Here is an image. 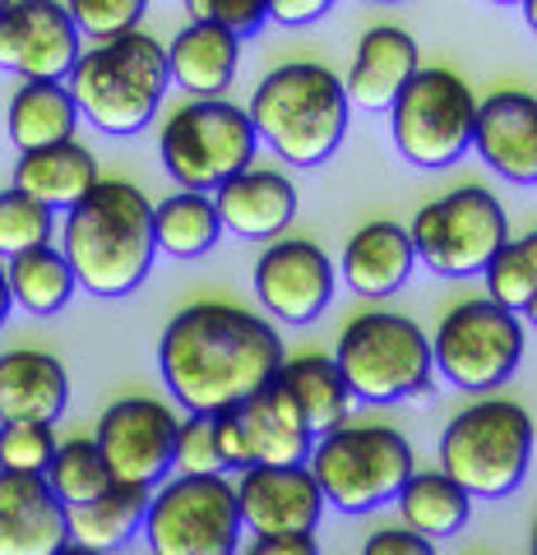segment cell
<instances>
[{
	"instance_id": "cell-1",
	"label": "cell",
	"mask_w": 537,
	"mask_h": 555,
	"mask_svg": "<svg viewBox=\"0 0 537 555\" xmlns=\"http://www.w3.org/2000/svg\"><path fill=\"white\" fill-rule=\"evenodd\" d=\"M283 338L265 315L228 301H195L158 338V371L186 412H228L255 389L273 385Z\"/></svg>"
},
{
	"instance_id": "cell-2",
	"label": "cell",
	"mask_w": 537,
	"mask_h": 555,
	"mask_svg": "<svg viewBox=\"0 0 537 555\" xmlns=\"http://www.w3.org/2000/svg\"><path fill=\"white\" fill-rule=\"evenodd\" d=\"M61 250L71 259L84 292L93 297H130L149 278L158 241H153V204L135 181L102 177L61 228Z\"/></svg>"
},
{
	"instance_id": "cell-3",
	"label": "cell",
	"mask_w": 537,
	"mask_h": 555,
	"mask_svg": "<svg viewBox=\"0 0 537 555\" xmlns=\"http://www.w3.org/2000/svg\"><path fill=\"white\" fill-rule=\"evenodd\" d=\"M251 126L259 144H269L292 167H320L338 153L348 134L353 102L343 89V75H334L320 61H287L273 65L251 93Z\"/></svg>"
},
{
	"instance_id": "cell-4",
	"label": "cell",
	"mask_w": 537,
	"mask_h": 555,
	"mask_svg": "<svg viewBox=\"0 0 537 555\" xmlns=\"http://www.w3.org/2000/svg\"><path fill=\"white\" fill-rule=\"evenodd\" d=\"M65 83H71V93L79 102V116L93 130L140 134L167 98V83H171L167 47L158 38H149L144 28L93 42L79 51Z\"/></svg>"
},
{
	"instance_id": "cell-5",
	"label": "cell",
	"mask_w": 537,
	"mask_h": 555,
	"mask_svg": "<svg viewBox=\"0 0 537 555\" xmlns=\"http://www.w3.org/2000/svg\"><path fill=\"white\" fill-rule=\"evenodd\" d=\"M533 463V416L514 398L482 393L455 412L440 430V473H449L473 500H500L519 491Z\"/></svg>"
},
{
	"instance_id": "cell-6",
	"label": "cell",
	"mask_w": 537,
	"mask_h": 555,
	"mask_svg": "<svg viewBox=\"0 0 537 555\" xmlns=\"http://www.w3.org/2000/svg\"><path fill=\"white\" fill-rule=\"evenodd\" d=\"M306 467L320 481L324 505L338 514H375L380 505H394L404 481L418 473V459L394 426H338L316 436Z\"/></svg>"
},
{
	"instance_id": "cell-7",
	"label": "cell",
	"mask_w": 537,
	"mask_h": 555,
	"mask_svg": "<svg viewBox=\"0 0 537 555\" xmlns=\"http://www.w3.org/2000/svg\"><path fill=\"white\" fill-rule=\"evenodd\" d=\"M334 361L357 403H404L431 389L436 357L418 320L394 310H367L338 334Z\"/></svg>"
},
{
	"instance_id": "cell-8",
	"label": "cell",
	"mask_w": 537,
	"mask_h": 555,
	"mask_svg": "<svg viewBox=\"0 0 537 555\" xmlns=\"http://www.w3.org/2000/svg\"><path fill=\"white\" fill-rule=\"evenodd\" d=\"M259 134L251 126V112L228 98H190L186 107L167 116L158 153L177 190H204L214 195L222 181L255 163Z\"/></svg>"
},
{
	"instance_id": "cell-9",
	"label": "cell",
	"mask_w": 537,
	"mask_h": 555,
	"mask_svg": "<svg viewBox=\"0 0 537 555\" xmlns=\"http://www.w3.org/2000/svg\"><path fill=\"white\" fill-rule=\"evenodd\" d=\"M473 126H477V98L445 65H422L389 107L394 149L422 171L455 167L473 149Z\"/></svg>"
},
{
	"instance_id": "cell-10",
	"label": "cell",
	"mask_w": 537,
	"mask_h": 555,
	"mask_svg": "<svg viewBox=\"0 0 537 555\" xmlns=\"http://www.w3.org/2000/svg\"><path fill=\"white\" fill-rule=\"evenodd\" d=\"M144 542L153 555H236L241 505L222 473H177L149 495Z\"/></svg>"
},
{
	"instance_id": "cell-11",
	"label": "cell",
	"mask_w": 537,
	"mask_h": 555,
	"mask_svg": "<svg viewBox=\"0 0 537 555\" xmlns=\"http://www.w3.org/2000/svg\"><path fill=\"white\" fill-rule=\"evenodd\" d=\"M436 371L463 393H491L524 361V320L496 306L491 297H473L449 306L431 334Z\"/></svg>"
},
{
	"instance_id": "cell-12",
	"label": "cell",
	"mask_w": 537,
	"mask_h": 555,
	"mask_svg": "<svg viewBox=\"0 0 537 555\" xmlns=\"http://www.w3.org/2000/svg\"><path fill=\"white\" fill-rule=\"evenodd\" d=\"M408 236L426 269L445 278H473L510 241V218L491 190L459 185L449 195L422 204L418 218L408 222Z\"/></svg>"
},
{
	"instance_id": "cell-13",
	"label": "cell",
	"mask_w": 537,
	"mask_h": 555,
	"mask_svg": "<svg viewBox=\"0 0 537 555\" xmlns=\"http://www.w3.org/2000/svg\"><path fill=\"white\" fill-rule=\"evenodd\" d=\"M177 426L181 416L171 412L163 398H116V403L98 416V449L107 459L116 481L130 486H163L171 473V454H177Z\"/></svg>"
},
{
	"instance_id": "cell-14",
	"label": "cell",
	"mask_w": 537,
	"mask_h": 555,
	"mask_svg": "<svg viewBox=\"0 0 537 555\" xmlns=\"http://www.w3.org/2000/svg\"><path fill=\"white\" fill-rule=\"evenodd\" d=\"M79 28L65 0H10L0 14V69L20 79H71Z\"/></svg>"
},
{
	"instance_id": "cell-15",
	"label": "cell",
	"mask_w": 537,
	"mask_h": 555,
	"mask_svg": "<svg viewBox=\"0 0 537 555\" xmlns=\"http://www.w3.org/2000/svg\"><path fill=\"white\" fill-rule=\"evenodd\" d=\"M334 259L316 241H273L255 259V297L283 324H316L334 301Z\"/></svg>"
},
{
	"instance_id": "cell-16",
	"label": "cell",
	"mask_w": 537,
	"mask_h": 555,
	"mask_svg": "<svg viewBox=\"0 0 537 555\" xmlns=\"http://www.w3.org/2000/svg\"><path fill=\"white\" fill-rule=\"evenodd\" d=\"M236 505L251 537L316 532L324 514V491L306 463H292V467L255 463L246 473H236Z\"/></svg>"
},
{
	"instance_id": "cell-17",
	"label": "cell",
	"mask_w": 537,
	"mask_h": 555,
	"mask_svg": "<svg viewBox=\"0 0 537 555\" xmlns=\"http://www.w3.org/2000/svg\"><path fill=\"white\" fill-rule=\"evenodd\" d=\"M473 149L496 177L514 185H537V98L519 89L482 98Z\"/></svg>"
},
{
	"instance_id": "cell-18",
	"label": "cell",
	"mask_w": 537,
	"mask_h": 555,
	"mask_svg": "<svg viewBox=\"0 0 537 555\" xmlns=\"http://www.w3.org/2000/svg\"><path fill=\"white\" fill-rule=\"evenodd\" d=\"M222 232L241 241H273L297 218V185L273 167H246L214 190Z\"/></svg>"
},
{
	"instance_id": "cell-19",
	"label": "cell",
	"mask_w": 537,
	"mask_h": 555,
	"mask_svg": "<svg viewBox=\"0 0 537 555\" xmlns=\"http://www.w3.org/2000/svg\"><path fill=\"white\" fill-rule=\"evenodd\" d=\"M422 51H418V38L398 24H375L361 33V42L353 51V65H348V102L353 107H367V112H380V107H394V98L404 93V83L422 69Z\"/></svg>"
},
{
	"instance_id": "cell-20",
	"label": "cell",
	"mask_w": 537,
	"mask_h": 555,
	"mask_svg": "<svg viewBox=\"0 0 537 555\" xmlns=\"http://www.w3.org/2000/svg\"><path fill=\"white\" fill-rule=\"evenodd\" d=\"M236 426L241 440H246L251 467H292V463H310V449H316V430L306 426V416L297 412V403L287 398V389L273 379V385L255 389L246 403H236Z\"/></svg>"
},
{
	"instance_id": "cell-21",
	"label": "cell",
	"mask_w": 537,
	"mask_h": 555,
	"mask_svg": "<svg viewBox=\"0 0 537 555\" xmlns=\"http://www.w3.org/2000/svg\"><path fill=\"white\" fill-rule=\"evenodd\" d=\"M418 264V250H412V236L404 222L394 218H375L367 228H357L353 241L343 246V283H348L357 297H394L398 287L412 278Z\"/></svg>"
},
{
	"instance_id": "cell-22",
	"label": "cell",
	"mask_w": 537,
	"mask_h": 555,
	"mask_svg": "<svg viewBox=\"0 0 537 555\" xmlns=\"http://www.w3.org/2000/svg\"><path fill=\"white\" fill-rule=\"evenodd\" d=\"M71 403V375L61 357L14 347L0 357V422H56Z\"/></svg>"
},
{
	"instance_id": "cell-23",
	"label": "cell",
	"mask_w": 537,
	"mask_h": 555,
	"mask_svg": "<svg viewBox=\"0 0 537 555\" xmlns=\"http://www.w3.org/2000/svg\"><path fill=\"white\" fill-rule=\"evenodd\" d=\"M236 65H241V38L209 20H190L167 42L171 83L186 89L190 98H222L236 79Z\"/></svg>"
},
{
	"instance_id": "cell-24",
	"label": "cell",
	"mask_w": 537,
	"mask_h": 555,
	"mask_svg": "<svg viewBox=\"0 0 537 555\" xmlns=\"http://www.w3.org/2000/svg\"><path fill=\"white\" fill-rule=\"evenodd\" d=\"M98 181H102L98 158H93V149L79 144V139H61V144L20 153V163H14V190H24V195L47 204L51 214H56V208L71 214Z\"/></svg>"
},
{
	"instance_id": "cell-25",
	"label": "cell",
	"mask_w": 537,
	"mask_h": 555,
	"mask_svg": "<svg viewBox=\"0 0 537 555\" xmlns=\"http://www.w3.org/2000/svg\"><path fill=\"white\" fill-rule=\"evenodd\" d=\"M5 130H10V139H14V149L20 153L61 144V139H75L79 102L71 93V83L65 79H24L20 93L10 98Z\"/></svg>"
},
{
	"instance_id": "cell-26",
	"label": "cell",
	"mask_w": 537,
	"mask_h": 555,
	"mask_svg": "<svg viewBox=\"0 0 537 555\" xmlns=\"http://www.w3.org/2000/svg\"><path fill=\"white\" fill-rule=\"evenodd\" d=\"M273 379L287 389V398L297 403V412L306 416V426L316 430V436H329V430L348 426V408L357 403V398H353L348 379H343L334 357H320V352L283 357V366Z\"/></svg>"
},
{
	"instance_id": "cell-27",
	"label": "cell",
	"mask_w": 537,
	"mask_h": 555,
	"mask_svg": "<svg viewBox=\"0 0 537 555\" xmlns=\"http://www.w3.org/2000/svg\"><path fill=\"white\" fill-rule=\"evenodd\" d=\"M222 218L214 195L204 190H171L167 199L153 204V241L171 259H200L218 246Z\"/></svg>"
},
{
	"instance_id": "cell-28",
	"label": "cell",
	"mask_w": 537,
	"mask_h": 555,
	"mask_svg": "<svg viewBox=\"0 0 537 555\" xmlns=\"http://www.w3.org/2000/svg\"><path fill=\"white\" fill-rule=\"evenodd\" d=\"M149 486H130V481H112L107 491L89 505H75L65 509L71 514V537L84 546H98V551H120L135 532L144 528V514H149Z\"/></svg>"
},
{
	"instance_id": "cell-29",
	"label": "cell",
	"mask_w": 537,
	"mask_h": 555,
	"mask_svg": "<svg viewBox=\"0 0 537 555\" xmlns=\"http://www.w3.org/2000/svg\"><path fill=\"white\" fill-rule=\"evenodd\" d=\"M5 278H10V297L24 315H56V310L71 306L79 278L71 269V259L56 246H38V250H24V255H10L5 259Z\"/></svg>"
},
{
	"instance_id": "cell-30",
	"label": "cell",
	"mask_w": 537,
	"mask_h": 555,
	"mask_svg": "<svg viewBox=\"0 0 537 555\" xmlns=\"http://www.w3.org/2000/svg\"><path fill=\"white\" fill-rule=\"evenodd\" d=\"M394 505L404 528H412L418 537H455L473 514V495L436 467V473H412L404 491L394 495Z\"/></svg>"
},
{
	"instance_id": "cell-31",
	"label": "cell",
	"mask_w": 537,
	"mask_h": 555,
	"mask_svg": "<svg viewBox=\"0 0 537 555\" xmlns=\"http://www.w3.org/2000/svg\"><path fill=\"white\" fill-rule=\"evenodd\" d=\"M71 542V514L56 495L0 509V555H56Z\"/></svg>"
},
{
	"instance_id": "cell-32",
	"label": "cell",
	"mask_w": 537,
	"mask_h": 555,
	"mask_svg": "<svg viewBox=\"0 0 537 555\" xmlns=\"http://www.w3.org/2000/svg\"><path fill=\"white\" fill-rule=\"evenodd\" d=\"M112 481L116 477H112L107 459H102L98 440H61L56 454H51V463H47V486L65 509L89 505V500H98Z\"/></svg>"
},
{
	"instance_id": "cell-33",
	"label": "cell",
	"mask_w": 537,
	"mask_h": 555,
	"mask_svg": "<svg viewBox=\"0 0 537 555\" xmlns=\"http://www.w3.org/2000/svg\"><path fill=\"white\" fill-rule=\"evenodd\" d=\"M51 232H56V214L47 204H38L14 185L0 190V259L51 246Z\"/></svg>"
},
{
	"instance_id": "cell-34",
	"label": "cell",
	"mask_w": 537,
	"mask_h": 555,
	"mask_svg": "<svg viewBox=\"0 0 537 555\" xmlns=\"http://www.w3.org/2000/svg\"><path fill=\"white\" fill-rule=\"evenodd\" d=\"M56 444L61 440L51 422H0V467L5 473H47Z\"/></svg>"
},
{
	"instance_id": "cell-35",
	"label": "cell",
	"mask_w": 537,
	"mask_h": 555,
	"mask_svg": "<svg viewBox=\"0 0 537 555\" xmlns=\"http://www.w3.org/2000/svg\"><path fill=\"white\" fill-rule=\"evenodd\" d=\"M65 10H71L79 38L107 42V38H120V33L140 28L149 0H65Z\"/></svg>"
},
{
	"instance_id": "cell-36",
	"label": "cell",
	"mask_w": 537,
	"mask_h": 555,
	"mask_svg": "<svg viewBox=\"0 0 537 555\" xmlns=\"http://www.w3.org/2000/svg\"><path fill=\"white\" fill-rule=\"evenodd\" d=\"M177 473H222L218 436H214V416L209 412H186V422L177 426V454H171Z\"/></svg>"
},
{
	"instance_id": "cell-37",
	"label": "cell",
	"mask_w": 537,
	"mask_h": 555,
	"mask_svg": "<svg viewBox=\"0 0 537 555\" xmlns=\"http://www.w3.org/2000/svg\"><path fill=\"white\" fill-rule=\"evenodd\" d=\"M190 20H209L222 24L236 38H251L269 24V0H186Z\"/></svg>"
},
{
	"instance_id": "cell-38",
	"label": "cell",
	"mask_w": 537,
	"mask_h": 555,
	"mask_svg": "<svg viewBox=\"0 0 537 555\" xmlns=\"http://www.w3.org/2000/svg\"><path fill=\"white\" fill-rule=\"evenodd\" d=\"M361 555H436V546H431V537H418L412 528L398 524V528H375Z\"/></svg>"
},
{
	"instance_id": "cell-39",
	"label": "cell",
	"mask_w": 537,
	"mask_h": 555,
	"mask_svg": "<svg viewBox=\"0 0 537 555\" xmlns=\"http://www.w3.org/2000/svg\"><path fill=\"white\" fill-rule=\"evenodd\" d=\"M214 436H218V454H222V473H246L251 454H246V440H241V426H236V412H214Z\"/></svg>"
},
{
	"instance_id": "cell-40",
	"label": "cell",
	"mask_w": 537,
	"mask_h": 555,
	"mask_svg": "<svg viewBox=\"0 0 537 555\" xmlns=\"http://www.w3.org/2000/svg\"><path fill=\"white\" fill-rule=\"evenodd\" d=\"M334 10V0H269V20L283 24V28H302V24H316Z\"/></svg>"
},
{
	"instance_id": "cell-41",
	"label": "cell",
	"mask_w": 537,
	"mask_h": 555,
	"mask_svg": "<svg viewBox=\"0 0 537 555\" xmlns=\"http://www.w3.org/2000/svg\"><path fill=\"white\" fill-rule=\"evenodd\" d=\"M251 555H320L316 532H273V537H255Z\"/></svg>"
},
{
	"instance_id": "cell-42",
	"label": "cell",
	"mask_w": 537,
	"mask_h": 555,
	"mask_svg": "<svg viewBox=\"0 0 537 555\" xmlns=\"http://www.w3.org/2000/svg\"><path fill=\"white\" fill-rule=\"evenodd\" d=\"M10 310H14V297H10V278H5V269H0V328H5Z\"/></svg>"
},
{
	"instance_id": "cell-43",
	"label": "cell",
	"mask_w": 537,
	"mask_h": 555,
	"mask_svg": "<svg viewBox=\"0 0 537 555\" xmlns=\"http://www.w3.org/2000/svg\"><path fill=\"white\" fill-rule=\"evenodd\" d=\"M56 555H107V551H98V546H84V542H75V537H71V542H65Z\"/></svg>"
},
{
	"instance_id": "cell-44",
	"label": "cell",
	"mask_w": 537,
	"mask_h": 555,
	"mask_svg": "<svg viewBox=\"0 0 537 555\" xmlns=\"http://www.w3.org/2000/svg\"><path fill=\"white\" fill-rule=\"evenodd\" d=\"M519 315H524V320H528V324H533V328H537V292H533V301H528V306H524V310H519Z\"/></svg>"
},
{
	"instance_id": "cell-45",
	"label": "cell",
	"mask_w": 537,
	"mask_h": 555,
	"mask_svg": "<svg viewBox=\"0 0 537 555\" xmlns=\"http://www.w3.org/2000/svg\"><path fill=\"white\" fill-rule=\"evenodd\" d=\"M524 20H528V28L537 33V0H524Z\"/></svg>"
},
{
	"instance_id": "cell-46",
	"label": "cell",
	"mask_w": 537,
	"mask_h": 555,
	"mask_svg": "<svg viewBox=\"0 0 537 555\" xmlns=\"http://www.w3.org/2000/svg\"><path fill=\"white\" fill-rule=\"evenodd\" d=\"M528 542H533V555H537V514H533V532H528Z\"/></svg>"
},
{
	"instance_id": "cell-47",
	"label": "cell",
	"mask_w": 537,
	"mask_h": 555,
	"mask_svg": "<svg viewBox=\"0 0 537 555\" xmlns=\"http://www.w3.org/2000/svg\"><path fill=\"white\" fill-rule=\"evenodd\" d=\"M491 5H524V0H491Z\"/></svg>"
},
{
	"instance_id": "cell-48",
	"label": "cell",
	"mask_w": 537,
	"mask_h": 555,
	"mask_svg": "<svg viewBox=\"0 0 537 555\" xmlns=\"http://www.w3.org/2000/svg\"><path fill=\"white\" fill-rule=\"evenodd\" d=\"M5 10H10V0H0V14H5Z\"/></svg>"
},
{
	"instance_id": "cell-49",
	"label": "cell",
	"mask_w": 537,
	"mask_h": 555,
	"mask_svg": "<svg viewBox=\"0 0 537 555\" xmlns=\"http://www.w3.org/2000/svg\"><path fill=\"white\" fill-rule=\"evenodd\" d=\"M375 5H394V0H375Z\"/></svg>"
},
{
	"instance_id": "cell-50",
	"label": "cell",
	"mask_w": 537,
	"mask_h": 555,
	"mask_svg": "<svg viewBox=\"0 0 537 555\" xmlns=\"http://www.w3.org/2000/svg\"><path fill=\"white\" fill-rule=\"evenodd\" d=\"M0 269H5V259H0Z\"/></svg>"
}]
</instances>
